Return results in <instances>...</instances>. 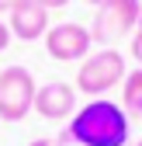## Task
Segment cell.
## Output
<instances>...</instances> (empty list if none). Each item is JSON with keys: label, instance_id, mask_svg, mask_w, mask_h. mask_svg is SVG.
Returning <instances> with one entry per match:
<instances>
[{"label": "cell", "instance_id": "cell-6", "mask_svg": "<svg viewBox=\"0 0 142 146\" xmlns=\"http://www.w3.org/2000/svg\"><path fill=\"white\" fill-rule=\"evenodd\" d=\"M42 118L49 122H62L76 115V87H69L66 80H49L35 90V108Z\"/></svg>", "mask_w": 142, "mask_h": 146}, {"label": "cell", "instance_id": "cell-15", "mask_svg": "<svg viewBox=\"0 0 142 146\" xmlns=\"http://www.w3.org/2000/svg\"><path fill=\"white\" fill-rule=\"evenodd\" d=\"M135 31H142V14H139V28H135Z\"/></svg>", "mask_w": 142, "mask_h": 146}, {"label": "cell", "instance_id": "cell-12", "mask_svg": "<svg viewBox=\"0 0 142 146\" xmlns=\"http://www.w3.org/2000/svg\"><path fill=\"white\" fill-rule=\"evenodd\" d=\"M38 4H42V7H49V11H52V7H66V4H69V0H38Z\"/></svg>", "mask_w": 142, "mask_h": 146}, {"label": "cell", "instance_id": "cell-14", "mask_svg": "<svg viewBox=\"0 0 142 146\" xmlns=\"http://www.w3.org/2000/svg\"><path fill=\"white\" fill-rule=\"evenodd\" d=\"M87 4H90V7H104V4H108V0H87Z\"/></svg>", "mask_w": 142, "mask_h": 146}, {"label": "cell", "instance_id": "cell-16", "mask_svg": "<svg viewBox=\"0 0 142 146\" xmlns=\"http://www.w3.org/2000/svg\"><path fill=\"white\" fill-rule=\"evenodd\" d=\"M132 146H142V139H135V143H132Z\"/></svg>", "mask_w": 142, "mask_h": 146}, {"label": "cell", "instance_id": "cell-5", "mask_svg": "<svg viewBox=\"0 0 142 146\" xmlns=\"http://www.w3.org/2000/svg\"><path fill=\"white\" fill-rule=\"evenodd\" d=\"M90 28H83L76 21H62V25H52L45 31V52L56 63H76V59H87L90 56Z\"/></svg>", "mask_w": 142, "mask_h": 146}, {"label": "cell", "instance_id": "cell-8", "mask_svg": "<svg viewBox=\"0 0 142 146\" xmlns=\"http://www.w3.org/2000/svg\"><path fill=\"white\" fill-rule=\"evenodd\" d=\"M125 115L128 118H142V66L125 73Z\"/></svg>", "mask_w": 142, "mask_h": 146}, {"label": "cell", "instance_id": "cell-1", "mask_svg": "<svg viewBox=\"0 0 142 146\" xmlns=\"http://www.w3.org/2000/svg\"><path fill=\"white\" fill-rule=\"evenodd\" d=\"M69 146H125L132 136V122L125 115V108L108 101V98H94L90 104L76 108V115L69 118V125L59 132Z\"/></svg>", "mask_w": 142, "mask_h": 146}, {"label": "cell", "instance_id": "cell-11", "mask_svg": "<svg viewBox=\"0 0 142 146\" xmlns=\"http://www.w3.org/2000/svg\"><path fill=\"white\" fill-rule=\"evenodd\" d=\"M7 45H11V28H7L4 21H0V52H4Z\"/></svg>", "mask_w": 142, "mask_h": 146}, {"label": "cell", "instance_id": "cell-10", "mask_svg": "<svg viewBox=\"0 0 142 146\" xmlns=\"http://www.w3.org/2000/svg\"><path fill=\"white\" fill-rule=\"evenodd\" d=\"M28 146H69V143H66L62 136H56V139H31Z\"/></svg>", "mask_w": 142, "mask_h": 146}, {"label": "cell", "instance_id": "cell-9", "mask_svg": "<svg viewBox=\"0 0 142 146\" xmlns=\"http://www.w3.org/2000/svg\"><path fill=\"white\" fill-rule=\"evenodd\" d=\"M132 56H135V63L142 66V31H135V38H132Z\"/></svg>", "mask_w": 142, "mask_h": 146}, {"label": "cell", "instance_id": "cell-3", "mask_svg": "<svg viewBox=\"0 0 142 146\" xmlns=\"http://www.w3.org/2000/svg\"><path fill=\"white\" fill-rule=\"evenodd\" d=\"M125 80V56L118 49H97L94 56H87L80 63V73H76V90L90 98H101L108 94L114 84Z\"/></svg>", "mask_w": 142, "mask_h": 146}, {"label": "cell", "instance_id": "cell-7", "mask_svg": "<svg viewBox=\"0 0 142 146\" xmlns=\"http://www.w3.org/2000/svg\"><path fill=\"white\" fill-rule=\"evenodd\" d=\"M7 28L21 42H38L49 31V7H42L38 0H17L7 11Z\"/></svg>", "mask_w": 142, "mask_h": 146}, {"label": "cell", "instance_id": "cell-13", "mask_svg": "<svg viewBox=\"0 0 142 146\" xmlns=\"http://www.w3.org/2000/svg\"><path fill=\"white\" fill-rule=\"evenodd\" d=\"M14 4H17V0H0V14H7V11H11Z\"/></svg>", "mask_w": 142, "mask_h": 146}, {"label": "cell", "instance_id": "cell-4", "mask_svg": "<svg viewBox=\"0 0 142 146\" xmlns=\"http://www.w3.org/2000/svg\"><path fill=\"white\" fill-rule=\"evenodd\" d=\"M139 14H142V0H108L104 7H97V17L90 25V38L104 49L121 42L128 31L139 28Z\"/></svg>", "mask_w": 142, "mask_h": 146}, {"label": "cell", "instance_id": "cell-2", "mask_svg": "<svg viewBox=\"0 0 142 146\" xmlns=\"http://www.w3.org/2000/svg\"><path fill=\"white\" fill-rule=\"evenodd\" d=\"M35 77L21 63L0 70V122H21L35 108Z\"/></svg>", "mask_w": 142, "mask_h": 146}]
</instances>
